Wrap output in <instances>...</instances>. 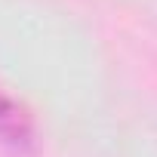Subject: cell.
<instances>
[{"label":"cell","mask_w":157,"mask_h":157,"mask_svg":"<svg viewBox=\"0 0 157 157\" xmlns=\"http://www.w3.org/2000/svg\"><path fill=\"white\" fill-rule=\"evenodd\" d=\"M0 148H6L19 157H28L37 151L34 114L6 93H0Z\"/></svg>","instance_id":"obj_1"}]
</instances>
